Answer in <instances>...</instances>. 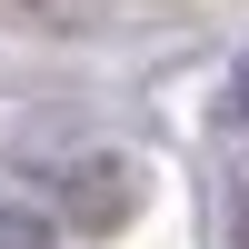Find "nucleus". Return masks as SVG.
<instances>
[{"instance_id": "f257e3e1", "label": "nucleus", "mask_w": 249, "mask_h": 249, "mask_svg": "<svg viewBox=\"0 0 249 249\" xmlns=\"http://www.w3.org/2000/svg\"><path fill=\"white\" fill-rule=\"evenodd\" d=\"M0 249H50V230H40L30 210H0Z\"/></svg>"}, {"instance_id": "f03ea898", "label": "nucleus", "mask_w": 249, "mask_h": 249, "mask_svg": "<svg viewBox=\"0 0 249 249\" xmlns=\"http://www.w3.org/2000/svg\"><path fill=\"white\" fill-rule=\"evenodd\" d=\"M20 10H30V20H70L80 0H20Z\"/></svg>"}]
</instances>
